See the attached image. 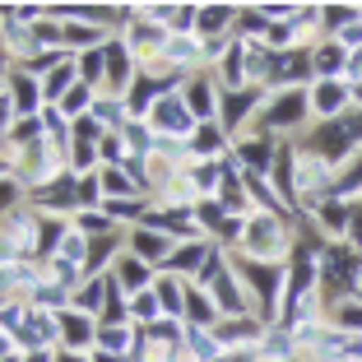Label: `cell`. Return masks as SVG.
I'll return each mask as SVG.
<instances>
[{
    "mask_svg": "<svg viewBox=\"0 0 362 362\" xmlns=\"http://www.w3.org/2000/svg\"><path fill=\"white\" fill-rule=\"evenodd\" d=\"M316 103H320V112H334V107L344 103V88H339V84H320Z\"/></svg>",
    "mask_w": 362,
    "mask_h": 362,
    "instance_id": "4",
    "label": "cell"
},
{
    "mask_svg": "<svg viewBox=\"0 0 362 362\" xmlns=\"http://www.w3.org/2000/svg\"><path fill=\"white\" fill-rule=\"evenodd\" d=\"M339 320H344V325H362V307H344Z\"/></svg>",
    "mask_w": 362,
    "mask_h": 362,
    "instance_id": "8",
    "label": "cell"
},
{
    "mask_svg": "<svg viewBox=\"0 0 362 362\" xmlns=\"http://www.w3.org/2000/svg\"><path fill=\"white\" fill-rule=\"evenodd\" d=\"M33 88H37L33 79H14V107H19V112H28V107L37 103V93H33Z\"/></svg>",
    "mask_w": 362,
    "mask_h": 362,
    "instance_id": "2",
    "label": "cell"
},
{
    "mask_svg": "<svg viewBox=\"0 0 362 362\" xmlns=\"http://www.w3.org/2000/svg\"><path fill=\"white\" fill-rule=\"evenodd\" d=\"M135 246L144 251V256H158V251H168V242H163L158 233H135Z\"/></svg>",
    "mask_w": 362,
    "mask_h": 362,
    "instance_id": "5",
    "label": "cell"
},
{
    "mask_svg": "<svg viewBox=\"0 0 362 362\" xmlns=\"http://www.w3.org/2000/svg\"><path fill=\"white\" fill-rule=\"evenodd\" d=\"M117 274H121V284H126V288H144V279H149V274H144V265L130 260V256L117 260Z\"/></svg>",
    "mask_w": 362,
    "mask_h": 362,
    "instance_id": "1",
    "label": "cell"
},
{
    "mask_svg": "<svg viewBox=\"0 0 362 362\" xmlns=\"http://www.w3.org/2000/svg\"><path fill=\"white\" fill-rule=\"evenodd\" d=\"M186 311H191L195 320H214V307H209V298L200 302V293H191V298H186Z\"/></svg>",
    "mask_w": 362,
    "mask_h": 362,
    "instance_id": "6",
    "label": "cell"
},
{
    "mask_svg": "<svg viewBox=\"0 0 362 362\" xmlns=\"http://www.w3.org/2000/svg\"><path fill=\"white\" fill-rule=\"evenodd\" d=\"M98 298H103V284H84V293H79V307H98Z\"/></svg>",
    "mask_w": 362,
    "mask_h": 362,
    "instance_id": "7",
    "label": "cell"
},
{
    "mask_svg": "<svg viewBox=\"0 0 362 362\" xmlns=\"http://www.w3.org/2000/svg\"><path fill=\"white\" fill-rule=\"evenodd\" d=\"M5 353H10V339H5V330H0V358H5Z\"/></svg>",
    "mask_w": 362,
    "mask_h": 362,
    "instance_id": "9",
    "label": "cell"
},
{
    "mask_svg": "<svg viewBox=\"0 0 362 362\" xmlns=\"http://www.w3.org/2000/svg\"><path fill=\"white\" fill-rule=\"evenodd\" d=\"M200 14H204L200 28H204V33H214V28H223V23H228V14H233V10H228V5H209V10H200Z\"/></svg>",
    "mask_w": 362,
    "mask_h": 362,
    "instance_id": "3",
    "label": "cell"
}]
</instances>
